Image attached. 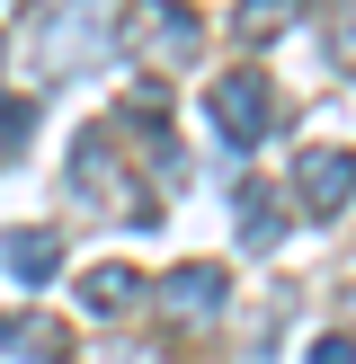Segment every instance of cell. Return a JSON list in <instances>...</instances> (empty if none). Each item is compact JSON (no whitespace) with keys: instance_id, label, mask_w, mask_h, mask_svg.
Wrapping results in <instances>:
<instances>
[{"instance_id":"6da1fadb","label":"cell","mask_w":356,"mask_h":364,"mask_svg":"<svg viewBox=\"0 0 356 364\" xmlns=\"http://www.w3.org/2000/svg\"><path fill=\"white\" fill-rule=\"evenodd\" d=\"M107 36L125 45V63H152V71L196 63V45H205V27H196V9H187V0H125Z\"/></svg>"},{"instance_id":"7a4b0ae2","label":"cell","mask_w":356,"mask_h":364,"mask_svg":"<svg viewBox=\"0 0 356 364\" xmlns=\"http://www.w3.org/2000/svg\"><path fill=\"white\" fill-rule=\"evenodd\" d=\"M71 187H80V196H116V213H125L134 231H152V223H160L152 187H134V178H125V160H116V142H107V124L71 134Z\"/></svg>"},{"instance_id":"3957f363","label":"cell","mask_w":356,"mask_h":364,"mask_svg":"<svg viewBox=\"0 0 356 364\" xmlns=\"http://www.w3.org/2000/svg\"><path fill=\"white\" fill-rule=\"evenodd\" d=\"M205 116L223 124V142H267V124H276V89L258 80V71H223V80L205 89Z\"/></svg>"},{"instance_id":"277c9868","label":"cell","mask_w":356,"mask_h":364,"mask_svg":"<svg viewBox=\"0 0 356 364\" xmlns=\"http://www.w3.org/2000/svg\"><path fill=\"white\" fill-rule=\"evenodd\" d=\"M294 196H303V213H312V223H330V213L356 196V151H338V142L320 151V142H312V151L294 160Z\"/></svg>"},{"instance_id":"5b68a950","label":"cell","mask_w":356,"mask_h":364,"mask_svg":"<svg viewBox=\"0 0 356 364\" xmlns=\"http://www.w3.org/2000/svg\"><path fill=\"white\" fill-rule=\"evenodd\" d=\"M223 302H231V276L214 258H187L178 276H160V311H169V320H214Z\"/></svg>"},{"instance_id":"8992f818","label":"cell","mask_w":356,"mask_h":364,"mask_svg":"<svg viewBox=\"0 0 356 364\" xmlns=\"http://www.w3.org/2000/svg\"><path fill=\"white\" fill-rule=\"evenodd\" d=\"M89 36H107V9H98V0H71V9H53L45 27H36L45 71H80V45H89Z\"/></svg>"},{"instance_id":"52a82bcc","label":"cell","mask_w":356,"mask_h":364,"mask_svg":"<svg viewBox=\"0 0 356 364\" xmlns=\"http://www.w3.org/2000/svg\"><path fill=\"white\" fill-rule=\"evenodd\" d=\"M0 347H9L18 364H63L71 355V329L45 311H0Z\"/></svg>"},{"instance_id":"ba28073f","label":"cell","mask_w":356,"mask_h":364,"mask_svg":"<svg viewBox=\"0 0 356 364\" xmlns=\"http://www.w3.org/2000/svg\"><path fill=\"white\" fill-rule=\"evenodd\" d=\"M0 267L36 294V284H53V267H63V240H53V231H36V223H18V231H0Z\"/></svg>"},{"instance_id":"9c48e42d","label":"cell","mask_w":356,"mask_h":364,"mask_svg":"<svg viewBox=\"0 0 356 364\" xmlns=\"http://www.w3.org/2000/svg\"><path fill=\"white\" fill-rule=\"evenodd\" d=\"M134 302H142V276H134V267H125V258H98V267H89V276H80V311L116 320V311H134Z\"/></svg>"},{"instance_id":"30bf717a","label":"cell","mask_w":356,"mask_h":364,"mask_svg":"<svg viewBox=\"0 0 356 364\" xmlns=\"http://www.w3.org/2000/svg\"><path fill=\"white\" fill-rule=\"evenodd\" d=\"M303 9H312V0H241V9H231V27H241V45H267V36H285Z\"/></svg>"},{"instance_id":"8fae6325","label":"cell","mask_w":356,"mask_h":364,"mask_svg":"<svg viewBox=\"0 0 356 364\" xmlns=\"http://www.w3.org/2000/svg\"><path fill=\"white\" fill-rule=\"evenodd\" d=\"M231 205H241V240H249V249H276V231H285L276 196H267V187H241Z\"/></svg>"},{"instance_id":"7c38bea8","label":"cell","mask_w":356,"mask_h":364,"mask_svg":"<svg viewBox=\"0 0 356 364\" xmlns=\"http://www.w3.org/2000/svg\"><path fill=\"white\" fill-rule=\"evenodd\" d=\"M27 134H36V98H18V89H9V98H0V151H18Z\"/></svg>"},{"instance_id":"4fadbf2b","label":"cell","mask_w":356,"mask_h":364,"mask_svg":"<svg viewBox=\"0 0 356 364\" xmlns=\"http://www.w3.org/2000/svg\"><path fill=\"white\" fill-rule=\"evenodd\" d=\"M303 364H356V338H312V355Z\"/></svg>"},{"instance_id":"5bb4252c","label":"cell","mask_w":356,"mask_h":364,"mask_svg":"<svg viewBox=\"0 0 356 364\" xmlns=\"http://www.w3.org/2000/svg\"><path fill=\"white\" fill-rule=\"evenodd\" d=\"M338 63L356 71V0H347V9H338Z\"/></svg>"}]
</instances>
